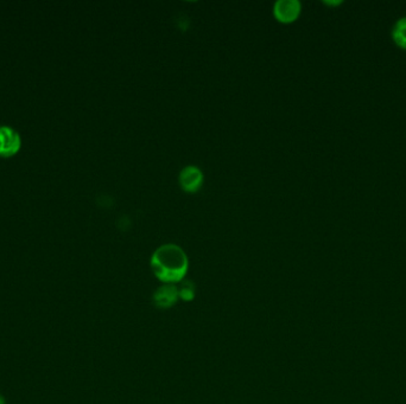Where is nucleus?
<instances>
[{"mask_svg": "<svg viewBox=\"0 0 406 404\" xmlns=\"http://www.w3.org/2000/svg\"><path fill=\"white\" fill-rule=\"evenodd\" d=\"M152 299L156 307L163 309H170L177 303V300L180 299L177 286L173 284H164L156 291Z\"/></svg>", "mask_w": 406, "mask_h": 404, "instance_id": "obj_3", "label": "nucleus"}, {"mask_svg": "<svg viewBox=\"0 0 406 404\" xmlns=\"http://www.w3.org/2000/svg\"><path fill=\"white\" fill-rule=\"evenodd\" d=\"M392 37L397 46L406 50V17L397 21L393 28Z\"/></svg>", "mask_w": 406, "mask_h": 404, "instance_id": "obj_6", "label": "nucleus"}, {"mask_svg": "<svg viewBox=\"0 0 406 404\" xmlns=\"http://www.w3.org/2000/svg\"><path fill=\"white\" fill-rule=\"evenodd\" d=\"M0 404H7L6 400L4 398L3 395H0Z\"/></svg>", "mask_w": 406, "mask_h": 404, "instance_id": "obj_8", "label": "nucleus"}, {"mask_svg": "<svg viewBox=\"0 0 406 404\" xmlns=\"http://www.w3.org/2000/svg\"><path fill=\"white\" fill-rule=\"evenodd\" d=\"M21 147V134L14 127L0 125V157H11Z\"/></svg>", "mask_w": 406, "mask_h": 404, "instance_id": "obj_2", "label": "nucleus"}, {"mask_svg": "<svg viewBox=\"0 0 406 404\" xmlns=\"http://www.w3.org/2000/svg\"><path fill=\"white\" fill-rule=\"evenodd\" d=\"M202 180H203L202 172L195 166H188L182 170L180 175L181 187L188 192L198 191L201 187Z\"/></svg>", "mask_w": 406, "mask_h": 404, "instance_id": "obj_5", "label": "nucleus"}, {"mask_svg": "<svg viewBox=\"0 0 406 404\" xmlns=\"http://www.w3.org/2000/svg\"><path fill=\"white\" fill-rule=\"evenodd\" d=\"M275 16L283 23L296 21L300 14V3L297 0H280L275 4Z\"/></svg>", "mask_w": 406, "mask_h": 404, "instance_id": "obj_4", "label": "nucleus"}, {"mask_svg": "<svg viewBox=\"0 0 406 404\" xmlns=\"http://www.w3.org/2000/svg\"><path fill=\"white\" fill-rule=\"evenodd\" d=\"M177 289H178L180 299L184 300V301H191V300L194 299L195 286L193 282L182 280L180 282V286H177Z\"/></svg>", "mask_w": 406, "mask_h": 404, "instance_id": "obj_7", "label": "nucleus"}, {"mask_svg": "<svg viewBox=\"0 0 406 404\" xmlns=\"http://www.w3.org/2000/svg\"><path fill=\"white\" fill-rule=\"evenodd\" d=\"M188 266L187 254L176 244H164L152 254V271L164 284H180L187 274Z\"/></svg>", "mask_w": 406, "mask_h": 404, "instance_id": "obj_1", "label": "nucleus"}]
</instances>
